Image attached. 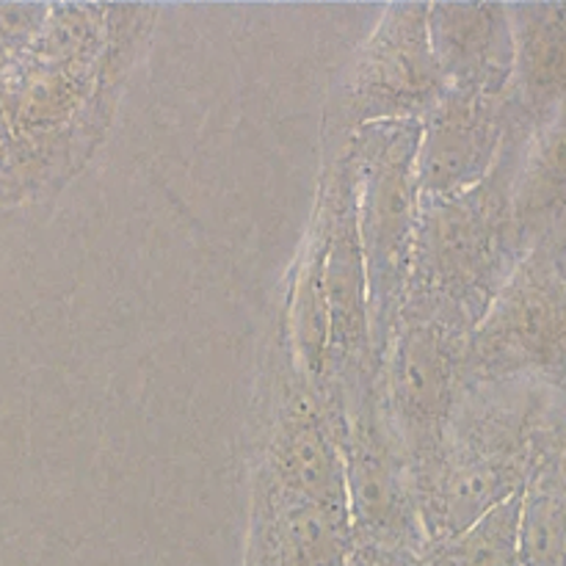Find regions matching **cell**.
I'll return each instance as SVG.
<instances>
[{
  "label": "cell",
  "instance_id": "obj_3",
  "mask_svg": "<svg viewBox=\"0 0 566 566\" xmlns=\"http://www.w3.org/2000/svg\"><path fill=\"white\" fill-rule=\"evenodd\" d=\"M462 318L426 298H415L390 357V392L398 426L418 453H437L457 412L464 376Z\"/></svg>",
  "mask_w": 566,
  "mask_h": 566
},
{
  "label": "cell",
  "instance_id": "obj_7",
  "mask_svg": "<svg viewBox=\"0 0 566 566\" xmlns=\"http://www.w3.org/2000/svg\"><path fill=\"white\" fill-rule=\"evenodd\" d=\"M429 42L442 77L506 88L514 70L512 25L501 6H429Z\"/></svg>",
  "mask_w": 566,
  "mask_h": 566
},
{
  "label": "cell",
  "instance_id": "obj_6",
  "mask_svg": "<svg viewBox=\"0 0 566 566\" xmlns=\"http://www.w3.org/2000/svg\"><path fill=\"white\" fill-rule=\"evenodd\" d=\"M503 92L484 83L442 88L415 153V177L423 193L442 197L479 186L501 144Z\"/></svg>",
  "mask_w": 566,
  "mask_h": 566
},
{
  "label": "cell",
  "instance_id": "obj_9",
  "mask_svg": "<svg viewBox=\"0 0 566 566\" xmlns=\"http://www.w3.org/2000/svg\"><path fill=\"white\" fill-rule=\"evenodd\" d=\"M523 20L512 22L514 64L520 72V86L534 108H547L562 97L566 64L564 6H525Z\"/></svg>",
  "mask_w": 566,
  "mask_h": 566
},
{
  "label": "cell",
  "instance_id": "obj_1",
  "mask_svg": "<svg viewBox=\"0 0 566 566\" xmlns=\"http://www.w3.org/2000/svg\"><path fill=\"white\" fill-rule=\"evenodd\" d=\"M415 221L409 285L415 296L468 318L464 307H484L486 285L509 243V199L486 186L429 197Z\"/></svg>",
  "mask_w": 566,
  "mask_h": 566
},
{
  "label": "cell",
  "instance_id": "obj_2",
  "mask_svg": "<svg viewBox=\"0 0 566 566\" xmlns=\"http://www.w3.org/2000/svg\"><path fill=\"white\" fill-rule=\"evenodd\" d=\"M562 265L539 247L514 271L475 326L473 343L464 348V374L501 379L528 368H547L562 357Z\"/></svg>",
  "mask_w": 566,
  "mask_h": 566
},
{
  "label": "cell",
  "instance_id": "obj_4",
  "mask_svg": "<svg viewBox=\"0 0 566 566\" xmlns=\"http://www.w3.org/2000/svg\"><path fill=\"white\" fill-rule=\"evenodd\" d=\"M392 136L381 138L374 149V166L365 177L363 216L357 221L359 249H363L365 282L370 285L368 298L390 302L409 276L415 238V136L412 125L392 122ZM381 304L379 313H385Z\"/></svg>",
  "mask_w": 566,
  "mask_h": 566
},
{
  "label": "cell",
  "instance_id": "obj_8",
  "mask_svg": "<svg viewBox=\"0 0 566 566\" xmlns=\"http://www.w3.org/2000/svg\"><path fill=\"white\" fill-rule=\"evenodd\" d=\"M276 470H280V490L313 503L321 512L348 525L346 457H340L318 420L296 415L282 426Z\"/></svg>",
  "mask_w": 566,
  "mask_h": 566
},
{
  "label": "cell",
  "instance_id": "obj_12",
  "mask_svg": "<svg viewBox=\"0 0 566 566\" xmlns=\"http://www.w3.org/2000/svg\"><path fill=\"white\" fill-rule=\"evenodd\" d=\"M562 130L553 127L534 149L520 175V188L514 205H517L520 230H542L562 210Z\"/></svg>",
  "mask_w": 566,
  "mask_h": 566
},
{
  "label": "cell",
  "instance_id": "obj_10",
  "mask_svg": "<svg viewBox=\"0 0 566 566\" xmlns=\"http://www.w3.org/2000/svg\"><path fill=\"white\" fill-rule=\"evenodd\" d=\"M520 566H564L562 457L542 459L520 495Z\"/></svg>",
  "mask_w": 566,
  "mask_h": 566
},
{
  "label": "cell",
  "instance_id": "obj_5",
  "mask_svg": "<svg viewBox=\"0 0 566 566\" xmlns=\"http://www.w3.org/2000/svg\"><path fill=\"white\" fill-rule=\"evenodd\" d=\"M440 92L442 72L429 42V6H396L354 64L348 103L359 119H398L434 105Z\"/></svg>",
  "mask_w": 566,
  "mask_h": 566
},
{
  "label": "cell",
  "instance_id": "obj_11",
  "mask_svg": "<svg viewBox=\"0 0 566 566\" xmlns=\"http://www.w3.org/2000/svg\"><path fill=\"white\" fill-rule=\"evenodd\" d=\"M520 495L523 490L481 514L462 534L420 547L407 566H520Z\"/></svg>",
  "mask_w": 566,
  "mask_h": 566
},
{
  "label": "cell",
  "instance_id": "obj_13",
  "mask_svg": "<svg viewBox=\"0 0 566 566\" xmlns=\"http://www.w3.org/2000/svg\"><path fill=\"white\" fill-rule=\"evenodd\" d=\"M352 566H396V564L385 562V558L374 556V553H365V551H359V553H357V562H354Z\"/></svg>",
  "mask_w": 566,
  "mask_h": 566
}]
</instances>
